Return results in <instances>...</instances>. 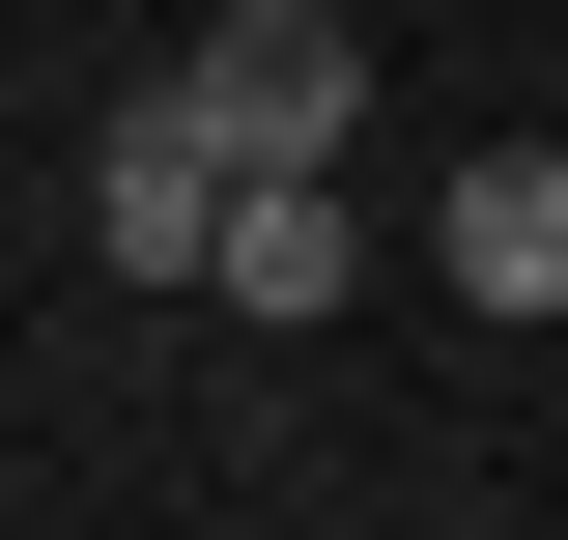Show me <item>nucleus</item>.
I'll return each mask as SVG.
<instances>
[{"label": "nucleus", "instance_id": "obj_3", "mask_svg": "<svg viewBox=\"0 0 568 540\" xmlns=\"http://www.w3.org/2000/svg\"><path fill=\"white\" fill-rule=\"evenodd\" d=\"M426 284H455V313H568V142H455Z\"/></svg>", "mask_w": 568, "mask_h": 540}, {"label": "nucleus", "instance_id": "obj_1", "mask_svg": "<svg viewBox=\"0 0 568 540\" xmlns=\"http://www.w3.org/2000/svg\"><path fill=\"white\" fill-rule=\"evenodd\" d=\"M171 114H200L227 171H342V142H369V29H342V0H227L200 58H171Z\"/></svg>", "mask_w": 568, "mask_h": 540}, {"label": "nucleus", "instance_id": "obj_2", "mask_svg": "<svg viewBox=\"0 0 568 540\" xmlns=\"http://www.w3.org/2000/svg\"><path fill=\"white\" fill-rule=\"evenodd\" d=\"M85 257H114V284H200V257H227V142L171 114V86L85 142Z\"/></svg>", "mask_w": 568, "mask_h": 540}, {"label": "nucleus", "instance_id": "obj_4", "mask_svg": "<svg viewBox=\"0 0 568 540\" xmlns=\"http://www.w3.org/2000/svg\"><path fill=\"white\" fill-rule=\"evenodd\" d=\"M227 313H256V341H313V313H342V284H369V200H342V171H227Z\"/></svg>", "mask_w": 568, "mask_h": 540}]
</instances>
